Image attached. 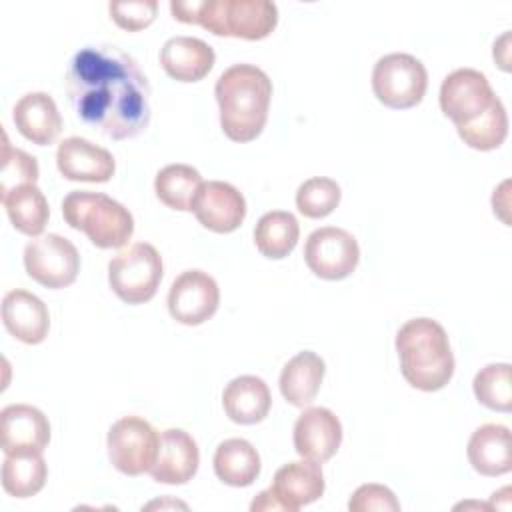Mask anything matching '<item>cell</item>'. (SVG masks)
Segmentation results:
<instances>
[{
	"label": "cell",
	"instance_id": "6da1fadb",
	"mask_svg": "<svg viewBox=\"0 0 512 512\" xmlns=\"http://www.w3.org/2000/svg\"><path fill=\"white\" fill-rule=\"evenodd\" d=\"M66 90L76 118L112 140L142 134L152 118L150 84L114 44H88L68 64Z\"/></svg>",
	"mask_w": 512,
	"mask_h": 512
},
{
	"label": "cell",
	"instance_id": "7a4b0ae2",
	"mask_svg": "<svg viewBox=\"0 0 512 512\" xmlns=\"http://www.w3.org/2000/svg\"><path fill=\"white\" fill-rule=\"evenodd\" d=\"M220 108L222 132L232 142H252L260 136L268 120L272 80L254 64H232L214 86Z\"/></svg>",
	"mask_w": 512,
	"mask_h": 512
},
{
	"label": "cell",
	"instance_id": "3957f363",
	"mask_svg": "<svg viewBox=\"0 0 512 512\" xmlns=\"http://www.w3.org/2000/svg\"><path fill=\"white\" fill-rule=\"evenodd\" d=\"M396 352L404 380L422 390L444 388L454 374V354L448 334L432 318H412L396 334Z\"/></svg>",
	"mask_w": 512,
	"mask_h": 512
},
{
	"label": "cell",
	"instance_id": "277c9868",
	"mask_svg": "<svg viewBox=\"0 0 512 512\" xmlns=\"http://www.w3.org/2000/svg\"><path fill=\"white\" fill-rule=\"evenodd\" d=\"M170 12L178 22L242 40H262L278 24V8L270 0H172Z\"/></svg>",
	"mask_w": 512,
	"mask_h": 512
},
{
	"label": "cell",
	"instance_id": "5b68a950",
	"mask_svg": "<svg viewBox=\"0 0 512 512\" xmlns=\"http://www.w3.org/2000/svg\"><path fill=\"white\" fill-rule=\"evenodd\" d=\"M62 216L98 248H122L134 234L130 210L102 192H68L62 200Z\"/></svg>",
	"mask_w": 512,
	"mask_h": 512
},
{
	"label": "cell",
	"instance_id": "8992f818",
	"mask_svg": "<svg viewBox=\"0 0 512 512\" xmlns=\"http://www.w3.org/2000/svg\"><path fill=\"white\" fill-rule=\"evenodd\" d=\"M162 274V256L148 242H136L108 262L110 288L126 304H144L152 300Z\"/></svg>",
	"mask_w": 512,
	"mask_h": 512
},
{
	"label": "cell",
	"instance_id": "52a82bcc",
	"mask_svg": "<svg viewBox=\"0 0 512 512\" xmlns=\"http://www.w3.org/2000/svg\"><path fill=\"white\" fill-rule=\"evenodd\" d=\"M428 86L424 64L406 52H392L374 64L372 90L378 102L394 110H406L422 102Z\"/></svg>",
	"mask_w": 512,
	"mask_h": 512
},
{
	"label": "cell",
	"instance_id": "ba28073f",
	"mask_svg": "<svg viewBox=\"0 0 512 512\" xmlns=\"http://www.w3.org/2000/svg\"><path fill=\"white\" fill-rule=\"evenodd\" d=\"M158 442L160 436L148 420L140 416H124L108 430V458L118 472L126 476H140L154 464Z\"/></svg>",
	"mask_w": 512,
	"mask_h": 512
},
{
	"label": "cell",
	"instance_id": "9c48e42d",
	"mask_svg": "<svg viewBox=\"0 0 512 512\" xmlns=\"http://www.w3.org/2000/svg\"><path fill=\"white\" fill-rule=\"evenodd\" d=\"M24 268L38 284L58 290L70 286L80 272L76 246L60 234H44L24 248Z\"/></svg>",
	"mask_w": 512,
	"mask_h": 512
},
{
	"label": "cell",
	"instance_id": "30bf717a",
	"mask_svg": "<svg viewBox=\"0 0 512 512\" xmlns=\"http://www.w3.org/2000/svg\"><path fill=\"white\" fill-rule=\"evenodd\" d=\"M496 98L488 78L474 68L450 72L440 86V108L456 128L474 124L488 112Z\"/></svg>",
	"mask_w": 512,
	"mask_h": 512
},
{
	"label": "cell",
	"instance_id": "8fae6325",
	"mask_svg": "<svg viewBox=\"0 0 512 512\" xmlns=\"http://www.w3.org/2000/svg\"><path fill=\"white\" fill-rule=\"evenodd\" d=\"M304 262L322 280H342L356 270L360 246L348 230L324 226L306 238Z\"/></svg>",
	"mask_w": 512,
	"mask_h": 512
},
{
	"label": "cell",
	"instance_id": "7c38bea8",
	"mask_svg": "<svg viewBox=\"0 0 512 512\" xmlns=\"http://www.w3.org/2000/svg\"><path fill=\"white\" fill-rule=\"evenodd\" d=\"M220 304L216 280L198 268L178 274L168 292L170 316L186 326H198L210 320Z\"/></svg>",
	"mask_w": 512,
	"mask_h": 512
},
{
	"label": "cell",
	"instance_id": "4fadbf2b",
	"mask_svg": "<svg viewBox=\"0 0 512 512\" xmlns=\"http://www.w3.org/2000/svg\"><path fill=\"white\" fill-rule=\"evenodd\" d=\"M192 212L204 228L216 234H230L246 218V200L236 186L222 180H208L202 182Z\"/></svg>",
	"mask_w": 512,
	"mask_h": 512
},
{
	"label": "cell",
	"instance_id": "5bb4252c",
	"mask_svg": "<svg viewBox=\"0 0 512 512\" xmlns=\"http://www.w3.org/2000/svg\"><path fill=\"white\" fill-rule=\"evenodd\" d=\"M342 444V424L338 416L322 406L306 408L294 422V450L312 462L330 460Z\"/></svg>",
	"mask_w": 512,
	"mask_h": 512
},
{
	"label": "cell",
	"instance_id": "9a60e30c",
	"mask_svg": "<svg viewBox=\"0 0 512 512\" xmlns=\"http://www.w3.org/2000/svg\"><path fill=\"white\" fill-rule=\"evenodd\" d=\"M4 454L44 452L50 442V422L30 404H10L0 412Z\"/></svg>",
	"mask_w": 512,
	"mask_h": 512
},
{
	"label": "cell",
	"instance_id": "2e32d148",
	"mask_svg": "<svg viewBox=\"0 0 512 512\" xmlns=\"http://www.w3.org/2000/svg\"><path fill=\"white\" fill-rule=\"evenodd\" d=\"M198 464L200 450L196 440L180 428H168L160 434L156 460L148 474L160 484L176 486L192 480V476L198 472Z\"/></svg>",
	"mask_w": 512,
	"mask_h": 512
},
{
	"label": "cell",
	"instance_id": "e0dca14e",
	"mask_svg": "<svg viewBox=\"0 0 512 512\" xmlns=\"http://www.w3.org/2000/svg\"><path fill=\"white\" fill-rule=\"evenodd\" d=\"M56 166L66 180L74 182H108L114 176V156L94 142L70 136L58 144Z\"/></svg>",
	"mask_w": 512,
	"mask_h": 512
},
{
	"label": "cell",
	"instance_id": "ac0fdd59",
	"mask_svg": "<svg viewBox=\"0 0 512 512\" xmlns=\"http://www.w3.org/2000/svg\"><path fill=\"white\" fill-rule=\"evenodd\" d=\"M270 490L282 510L296 512L324 494L322 466L306 458L288 462L276 470Z\"/></svg>",
	"mask_w": 512,
	"mask_h": 512
},
{
	"label": "cell",
	"instance_id": "d6986e66",
	"mask_svg": "<svg viewBox=\"0 0 512 512\" xmlns=\"http://www.w3.org/2000/svg\"><path fill=\"white\" fill-rule=\"evenodd\" d=\"M4 328L24 344H40L50 330L46 304L28 290H10L2 298Z\"/></svg>",
	"mask_w": 512,
	"mask_h": 512
},
{
	"label": "cell",
	"instance_id": "ffe728a7",
	"mask_svg": "<svg viewBox=\"0 0 512 512\" xmlns=\"http://www.w3.org/2000/svg\"><path fill=\"white\" fill-rule=\"evenodd\" d=\"M214 48L194 36H172L160 48L164 72L178 82H198L214 66Z\"/></svg>",
	"mask_w": 512,
	"mask_h": 512
},
{
	"label": "cell",
	"instance_id": "44dd1931",
	"mask_svg": "<svg viewBox=\"0 0 512 512\" xmlns=\"http://www.w3.org/2000/svg\"><path fill=\"white\" fill-rule=\"evenodd\" d=\"M16 130L38 146L52 144L62 130V116L54 98L46 92H28L12 108Z\"/></svg>",
	"mask_w": 512,
	"mask_h": 512
},
{
	"label": "cell",
	"instance_id": "7402d4cb",
	"mask_svg": "<svg viewBox=\"0 0 512 512\" xmlns=\"http://www.w3.org/2000/svg\"><path fill=\"white\" fill-rule=\"evenodd\" d=\"M472 468L482 476H502L512 470V438L508 426L484 424L476 428L466 448Z\"/></svg>",
	"mask_w": 512,
	"mask_h": 512
},
{
	"label": "cell",
	"instance_id": "603a6c76",
	"mask_svg": "<svg viewBox=\"0 0 512 512\" xmlns=\"http://www.w3.org/2000/svg\"><path fill=\"white\" fill-rule=\"evenodd\" d=\"M222 406L226 416L236 424L262 422L272 406L268 384L260 376H238L230 380L222 392Z\"/></svg>",
	"mask_w": 512,
	"mask_h": 512
},
{
	"label": "cell",
	"instance_id": "cb8c5ba5",
	"mask_svg": "<svg viewBox=\"0 0 512 512\" xmlns=\"http://www.w3.org/2000/svg\"><path fill=\"white\" fill-rule=\"evenodd\" d=\"M324 372V360L312 350H302L284 364L278 380L280 394L288 404L304 408L316 398L324 380Z\"/></svg>",
	"mask_w": 512,
	"mask_h": 512
},
{
	"label": "cell",
	"instance_id": "d4e9b609",
	"mask_svg": "<svg viewBox=\"0 0 512 512\" xmlns=\"http://www.w3.org/2000/svg\"><path fill=\"white\" fill-rule=\"evenodd\" d=\"M214 472L228 486H250L260 474V456L244 438H228L214 452Z\"/></svg>",
	"mask_w": 512,
	"mask_h": 512
},
{
	"label": "cell",
	"instance_id": "484cf974",
	"mask_svg": "<svg viewBox=\"0 0 512 512\" xmlns=\"http://www.w3.org/2000/svg\"><path fill=\"white\" fill-rule=\"evenodd\" d=\"M12 226L26 236H40L48 224V200L36 184H22L0 194Z\"/></svg>",
	"mask_w": 512,
	"mask_h": 512
},
{
	"label": "cell",
	"instance_id": "4316f807",
	"mask_svg": "<svg viewBox=\"0 0 512 512\" xmlns=\"http://www.w3.org/2000/svg\"><path fill=\"white\" fill-rule=\"evenodd\" d=\"M300 226L292 212H266L254 226V244L258 252L270 260L286 258L298 244Z\"/></svg>",
	"mask_w": 512,
	"mask_h": 512
},
{
	"label": "cell",
	"instance_id": "83f0119b",
	"mask_svg": "<svg viewBox=\"0 0 512 512\" xmlns=\"http://www.w3.org/2000/svg\"><path fill=\"white\" fill-rule=\"evenodd\" d=\"M202 176L188 164H168L154 178L156 198L180 212H192L194 198L202 186Z\"/></svg>",
	"mask_w": 512,
	"mask_h": 512
},
{
	"label": "cell",
	"instance_id": "f1b7e54d",
	"mask_svg": "<svg viewBox=\"0 0 512 512\" xmlns=\"http://www.w3.org/2000/svg\"><path fill=\"white\" fill-rule=\"evenodd\" d=\"M48 478V466L42 452L6 454L2 462V488L14 498L38 494Z\"/></svg>",
	"mask_w": 512,
	"mask_h": 512
},
{
	"label": "cell",
	"instance_id": "f546056e",
	"mask_svg": "<svg viewBox=\"0 0 512 512\" xmlns=\"http://www.w3.org/2000/svg\"><path fill=\"white\" fill-rule=\"evenodd\" d=\"M456 132L466 146L480 152H488L502 146V142L508 136V114L502 100L496 98L484 116H480L474 124L456 128Z\"/></svg>",
	"mask_w": 512,
	"mask_h": 512
},
{
	"label": "cell",
	"instance_id": "4dcf8cb0",
	"mask_svg": "<svg viewBox=\"0 0 512 512\" xmlns=\"http://www.w3.org/2000/svg\"><path fill=\"white\" fill-rule=\"evenodd\" d=\"M476 400L496 412L512 410V384H510V364L496 362L480 368L472 382Z\"/></svg>",
	"mask_w": 512,
	"mask_h": 512
},
{
	"label": "cell",
	"instance_id": "1f68e13d",
	"mask_svg": "<svg viewBox=\"0 0 512 512\" xmlns=\"http://www.w3.org/2000/svg\"><path fill=\"white\" fill-rule=\"evenodd\" d=\"M342 192L336 180L326 176H314L304 180L296 190V208L306 218H326L340 204Z\"/></svg>",
	"mask_w": 512,
	"mask_h": 512
},
{
	"label": "cell",
	"instance_id": "d6a6232c",
	"mask_svg": "<svg viewBox=\"0 0 512 512\" xmlns=\"http://www.w3.org/2000/svg\"><path fill=\"white\" fill-rule=\"evenodd\" d=\"M2 172H0V194L22 186L36 184L38 180V162L28 152L14 148L8 140V134L2 132Z\"/></svg>",
	"mask_w": 512,
	"mask_h": 512
},
{
	"label": "cell",
	"instance_id": "836d02e7",
	"mask_svg": "<svg viewBox=\"0 0 512 512\" xmlns=\"http://www.w3.org/2000/svg\"><path fill=\"white\" fill-rule=\"evenodd\" d=\"M112 20L128 32H138L148 28L156 14H158V2L156 0H122V2H110L108 4Z\"/></svg>",
	"mask_w": 512,
	"mask_h": 512
},
{
	"label": "cell",
	"instance_id": "e575fe53",
	"mask_svg": "<svg viewBox=\"0 0 512 512\" xmlns=\"http://www.w3.org/2000/svg\"><path fill=\"white\" fill-rule=\"evenodd\" d=\"M350 512H398L400 502L396 494L382 484H362L354 490V494L348 500Z\"/></svg>",
	"mask_w": 512,
	"mask_h": 512
}]
</instances>
